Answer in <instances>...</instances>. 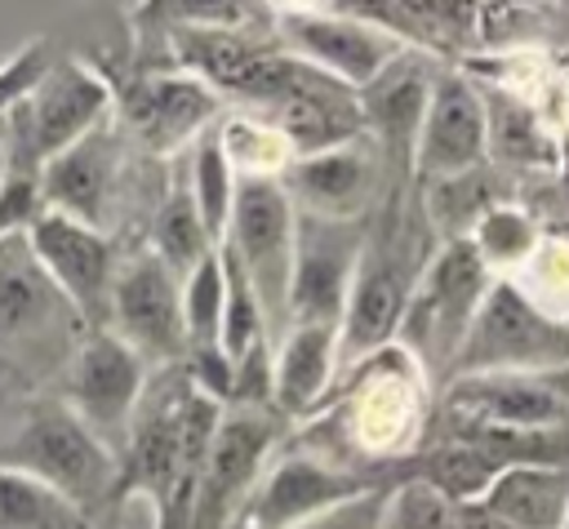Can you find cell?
I'll return each mask as SVG.
<instances>
[{
	"label": "cell",
	"mask_w": 569,
	"mask_h": 529,
	"mask_svg": "<svg viewBox=\"0 0 569 529\" xmlns=\"http://www.w3.org/2000/svg\"><path fill=\"white\" fill-rule=\"evenodd\" d=\"M569 369V320L538 307L529 289L498 276L458 347L449 378L471 373H538L551 378Z\"/></svg>",
	"instance_id": "cell-1"
},
{
	"label": "cell",
	"mask_w": 569,
	"mask_h": 529,
	"mask_svg": "<svg viewBox=\"0 0 569 529\" xmlns=\"http://www.w3.org/2000/svg\"><path fill=\"white\" fill-rule=\"evenodd\" d=\"M0 467L58 489L84 516L102 507L116 485V453L62 400H36L27 409L13 436L0 440Z\"/></svg>",
	"instance_id": "cell-2"
},
{
	"label": "cell",
	"mask_w": 569,
	"mask_h": 529,
	"mask_svg": "<svg viewBox=\"0 0 569 529\" xmlns=\"http://www.w3.org/2000/svg\"><path fill=\"white\" fill-rule=\"evenodd\" d=\"M116 111V84L84 58H53L40 84L9 111L13 116V169L40 173L44 160L107 124Z\"/></svg>",
	"instance_id": "cell-3"
},
{
	"label": "cell",
	"mask_w": 569,
	"mask_h": 529,
	"mask_svg": "<svg viewBox=\"0 0 569 529\" xmlns=\"http://www.w3.org/2000/svg\"><path fill=\"white\" fill-rule=\"evenodd\" d=\"M493 276L480 262V253L471 249V240H449L418 276L396 347H405L413 356V365H440L453 369L458 347L489 293Z\"/></svg>",
	"instance_id": "cell-4"
},
{
	"label": "cell",
	"mask_w": 569,
	"mask_h": 529,
	"mask_svg": "<svg viewBox=\"0 0 569 529\" xmlns=\"http://www.w3.org/2000/svg\"><path fill=\"white\" fill-rule=\"evenodd\" d=\"M293 236H298V209L280 187V178H240L222 244L249 276L271 333L289 329Z\"/></svg>",
	"instance_id": "cell-5"
},
{
	"label": "cell",
	"mask_w": 569,
	"mask_h": 529,
	"mask_svg": "<svg viewBox=\"0 0 569 529\" xmlns=\"http://www.w3.org/2000/svg\"><path fill=\"white\" fill-rule=\"evenodd\" d=\"M276 36L284 40L289 58L356 93L369 89L405 53V44L369 22L356 4H280Z\"/></svg>",
	"instance_id": "cell-6"
},
{
	"label": "cell",
	"mask_w": 569,
	"mask_h": 529,
	"mask_svg": "<svg viewBox=\"0 0 569 529\" xmlns=\"http://www.w3.org/2000/svg\"><path fill=\"white\" fill-rule=\"evenodd\" d=\"M147 391V365L142 356L120 342L111 329H93L76 342L71 360H67V387H62V405L111 449L124 453L133 413L142 405Z\"/></svg>",
	"instance_id": "cell-7"
},
{
	"label": "cell",
	"mask_w": 569,
	"mask_h": 529,
	"mask_svg": "<svg viewBox=\"0 0 569 529\" xmlns=\"http://www.w3.org/2000/svg\"><path fill=\"white\" fill-rule=\"evenodd\" d=\"M169 44L178 58V71L196 76L213 93H236L249 102H280L307 67L289 58L284 49L258 44L249 31H213V27H182L169 22Z\"/></svg>",
	"instance_id": "cell-8"
},
{
	"label": "cell",
	"mask_w": 569,
	"mask_h": 529,
	"mask_svg": "<svg viewBox=\"0 0 569 529\" xmlns=\"http://www.w3.org/2000/svg\"><path fill=\"white\" fill-rule=\"evenodd\" d=\"M76 329L84 325L44 276L27 231H4L0 236V351H9L13 360H36L44 351L71 347Z\"/></svg>",
	"instance_id": "cell-9"
},
{
	"label": "cell",
	"mask_w": 569,
	"mask_h": 529,
	"mask_svg": "<svg viewBox=\"0 0 569 529\" xmlns=\"http://www.w3.org/2000/svg\"><path fill=\"white\" fill-rule=\"evenodd\" d=\"M280 436L276 409H253V405H227L218 436L209 445V458L200 467L196 485V529H227L253 485L262 480L267 453Z\"/></svg>",
	"instance_id": "cell-10"
},
{
	"label": "cell",
	"mask_w": 569,
	"mask_h": 529,
	"mask_svg": "<svg viewBox=\"0 0 569 529\" xmlns=\"http://www.w3.org/2000/svg\"><path fill=\"white\" fill-rule=\"evenodd\" d=\"M107 329L129 342L142 365H173L187 351V329H182V285L178 276L147 249L129 258L116 271L111 285V311Z\"/></svg>",
	"instance_id": "cell-11"
},
{
	"label": "cell",
	"mask_w": 569,
	"mask_h": 529,
	"mask_svg": "<svg viewBox=\"0 0 569 529\" xmlns=\"http://www.w3.org/2000/svg\"><path fill=\"white\" fill-rule=\"evenodd\" d=\"M427 262H409L400 244L382 240V244H365L342 320H338V360L360 365L373 351L391 347L409 307V293L418 285Z\"/></svg>",
	"instance_id": "cell-12"
},
{
	"label": "cell",
	"mask_w": 569,
	"mask_h": 529,
	"mask_svg": "<svg viewBox=\"0 0 569 529\" xmlns=\"http://www.w3.org/2000/svg\"><path fill=\"white\" fill-rule=\"evenodd\" d=\"M27 240L44 267V276L53 280V289L71 302V311L80 316V325L107 329V311H111V285H116V258H111V240L98 227H84L76 218L62 213H40L27 227Z\"/></svg>",
	"instance_id": "cell-13"
},
{
	"label": "cell",
	"mask_w": 569,
	"mask_h": 529,
	"mask_svg": "<svg viewBox=\"0 0 569 529\" xmlns=\"http://www.w3.org/2000/svg\"><path fill=\"white\" fill-rule=\"evenodd\" d=\"M365 240L356 222L298 213L293 236V276H289V329L293 325H333L342 320Z\"/></svg>",
	"instance_id": "cell-14"
},
{
	"label": "cell",
	"mask_w": 569,
	"mask_h": 529,
	"mask_svg": "<svg viewBox=\"0 0 569 529\" xmlns=\"http://www.w3.org/2000/svg\"><path fill=\"white\" fill-rule=\"evenodd\" d=\"M369 489L373 485L347 467L293 453V458H280L276 467L262 471V480L253 485V493L236 511L231 529H293L302 520H316V516L369 493Z\"/></svg>",
	"instance_id": "cell-15"
},
{
	"label": "cell",
	"mask_w": 569,
	"mask_h": 529,
	"mask_svg": "<svg viewBox=\"0 0 569 529\" xmlns=\"http://www.w3.org/2000/svg\"><path fill=\"white\" fill-rule=\"evenodd\" d=\"M489 156V124H485V93L467 76H436L427 116L413 138V169L422 182L458 178L485 169Z\"/></svg>",
	"instance_id": "cell-16"
},
{
	"label": "cell",
	"mask_w": 569,
	"mask_h": 529,
	"mask_svg": "<svg viewBox=\"0 0 569 529\" xmlns=\"http://www.w3.org/2000/svg\"><path fill=\"white\" fill-rule=\"evenodd\" d=\"M445 413L502 431L542 436V431H565L569 400L551 378L538 373H471V378H449Z\"/></svg>",
	"instance_id": "cell-17"
},
{
	"label": "cell",
	"mask_w": 569,
	"mask_h": 529,
	"mask_svg": "<svg viewBox=\"0 0 569 529\" xmlns=\"http://www.w3.org/2000/svg\"><path fill=\"white\" fill-rule=\"evenodd\" d=\"M116 102L124 107V120L156 156L196 142L204 129H213L218 116V93L187 71H147Z\"/></svg>",
	"instance_id": "cell-18"
},
{
	"label": "cell",
	"mask_w": 569,
	"mask_h": 529,
	"mask_svg": "<svg viewBox=\"0 0 569 529\" xmlns=\"http://www.w3.org/2000/svg\"><path fill=\"white\" fill-rule=\"evenodd\" d=\"M271 129L284 138L289 160L320 156V151H333V147H351L365 133L360 93L307 67V76L276 102Z\"/></svg>",
	"instance_id": "cell-19"
},
{
	"label": "cell",
	"mask_w": 569,
	"mask_h": 529,
	"mask_svg": "<svg viewBox=\"0 0 569 529\" xmlns=\"http://www.w3.org/2000/svg\"><path fill=\"white\" fill-rule=\"evenodd\" d=\"M116 160H120L116 129L107 120L93 133H84L80 142H71L67 151H58L53 160L40 164V200H44V209L102 231L107 200H111V178H116Z\"/></svg>",
	"instance_id": "cell-20"
},
{
	"label": "cell",
	"mask_w": 569,
	"mask_h": 529,
	"mask_svg": "<svg viewBox=\"0 0 569 529\" xmlns=\"http://www.w3.org/2000/svg\"><path fill=\"white\" fill-rule=\"evenodd\" d=\"M280 187L289 191L298 213L356 222V213L365 209L369 187H373V160H369L365 142L333 147V151H320V156H298V160L284 164Z\"/></svg>",
	"instance_id": "cell-21"
},
{
	"label": "cell",
	"mask_w": 569,
	"mask_h": 529,
	"mask_svg": "<svg viewBox=\"0 0 569 529\" xmlns=\"http://www.w3.org/2000/svg\"><path fill=\"white\" fill-rule=\"evenodd\" d=\"M338 369L333 325H293L271 347V409L280 418H307L320 409Z\"/></svg>",
	"instance_id": "cell-22"
},
{
	"label": "cell",
	"mask_w": 569,
	"mask_h": 529,
	"mask_svg": "<svg viewBox=\"0 0 569 529\" xmlns=\"http://www.w3.org/2000/svg\"><path fill=\"white\" fill-rule=\"evenodd\" d=\"M480 502L511 529H565L569 471L542 467V462L507 467V471H498V480L489 485V493Z\"/></svg>",
	"instance_id": "cell-23"
},
{
	"label": "cell",
	"mask_w": 569,
	"mask_h": 529,
	"mask_svg": "<svg viewBox=\"0 0 569 529\" xmlns=\"http://www.w3.org/2000/svg\"><path fill=\"white\" fill-rule=\"evenodd\" d=\"M431 76L413 62V58H396L369 89H360V111H365V129H378L382 142L400 147L413 156V138H418V124L427 116V102H431Z\"/></svg>",
	"instance_id": "cell-24"
},
{
	"label": "cell",
	"mask_w": 569,
	"mask_h": 529,
	"mask_svg": "<svg viewBox=\"0 0 569 529\" xmlns=\"http://www.w3.org/2000/svg\"><path fill=\"white\" fill-rule=\"evenodd\" d=\"M218 249V240L204 231V218L191 200V187H173L151 222V253L178 276V285Z\"/></svg>",
	"instance_id": "cell-25"
},
{
	"label": "cell",
	"mask_w": 569,
	"mask_h": 529,
	"mask_svg": "<svg viewBox=\"0 0 569 529\" xmlns=\"http://www.w3.org/2000/svg\"><path fill=\"white\" fill-rule=\"evenodd\" d=\"M498 471H507V467L493 462L489 453L471 449V445H458V440H440L436 449H427V453L413 462V480H427V485L440 489L453 507L480 502V498L489 493V485L498 480Z\"/></svg>",
	"instance_id": "cell-26"
},
{
	"label": "cell",
	"mask_w": 569,
	"mask_h": 529,
	"mask_svg": "<svg viewBox=\"0 0 569 529\" xmlns=\"http://www.w3.org/2000/svg\"><path fill=\"white\" fill-rule=\"evenodd\" d=\"M485 124H489V156L507 164H551L556 147L529 102L511 93H485Z\"/></svg>",
	"instance_id": "cell-27"
},
{
	"label": "cell",
	"mask_w": 569,
	"mask_h": 529,
	"mask_svg": "<svg viewBox=\"0 0 569 529\" xmlns=\"http://www.w3.org/2000/svg\"><path fill=\"white\" fill-rule=\"evenodd\" d=\"M0 529H89V516L58 489L0 467Z\"/></svg>",
	"instance_id": "cell-28"
},
{
	"label": "cell",
	"mask_w": 569,
	"mask_h": 529,
	"mask_svg": "<svg viewBox=\"0 0 569 529\" xmlns=\"http://www.w3.org/2000/svg\"><path fill=\"white\" fill-rule=\"evenodd\" d=\"M236 169L218 142V124L204 129L196 138V156H191V200L204 218V231L222 244V231H227V218H231V200H236Z\"/></svg>",
	"instance_id": "cell-29"
},
{
	"label": "cell",
	"mask_w": 569,
	"mask_h": 529,
	"mask_svg": "<svg viewBox=\"0 0 569 529\" xmlns=\"http://www.w3.org/2000/svg\"><path fill=\"white\" fill-rule=\"evenodd\" d=\"M471 240V249L480 253V262L493 271V267H525L533 253H538V227H533V218L525 213V209H516V204H493L480 222H476V231L467 236Z\"/></svg>",
	"instance_id": "cell-30"
},
{
	"label": "cell",
	"mask_w": 569,
	"mask_h": 529,
	"mask_svg": "<svg viewBox=\"0 0 569 529\" xmlns=\"http://www.w3.org/2000/svg\"><path fill=\"white\" fill-rule=\"evenodd\" d=\"M431 191V222L440 231H449V240H467L476 231V222L498 204L493 191H489V178L485 169H471V173H458V178H440V182H427Z\"/></svg>",
	"instance_id": "cell-31"
},
{
	"label": "cell",
	"mask_w": 569,
	"mask_h": 529,
	"mask_svg": "<svg viewBox=\"0 0 569 529\" xmlns=\"http://www.w3.org/2000/svg\"><path fill=\"white\" fill-rule=\"evenodd\" d=\"M222 293H227V280H222V258L218 249L182 280V329H187V351L196 347H218V333H222Z\"/></svg>",
	"instance_id": "cell-32"
},
{
	"label": "cell",
	"mask_w": 569,
	"mask_h": 529,
	"mask_svg": "<svg viewBox=\"0 0 569 529\" xmlns=\"http://www.w3.org/2000/svg\"><path fill=\"white\" fill-rule=\"evenodd\" d=\"M378 529H458V507L427 480H400L382 493Z\"/></svg>",
	"instance_id": "cell-33"
},
{
	"label": "cell",
	"mask_w": 569,
	"mask_h": 529,
	"mask_svg": "<svg viewBox=\"0 0 569 529\" xmlns=\"http://www.w3.org/2000/svg\"><path fill=\"white\" fill-rule=\"evenodd\" d=\"M373 382H378V387L365 396V409H360V413H373V409L409 413V378H405L396 391H391V382H396L391 373H378ZM351 427H356V422H351ZM405 431H413V427H409V422H400V418H360V436H365V445H373V449H382V445H391V449H396Z\"/></svg>",
	"instance_id": "cell-34"
},
{
	"label": "cell",
	"mask_w": 569,
	"mask_h": 529,
	"mask_svg": "<svg viewBox=\"0 0 569 529\" xmlns=\"http://www.w3.org/2000/svg\"><path fill=\"white\" fill-rule=\"evenodd\" d=\"M49 44L44 40H27L18 53H9L4 62H0V116H9L36 84H40V76L49 71Z\"/></svg>",
	"instance_id": "cell-35"
},
{
	"label": "cell",
	"mask_w": 569,
	"mask_h": 529,
	"mask_svg": "<svg viewBox=\"0 0 569 529\" xmlns=\"http://www.w3.org/2000/svg\"><path fill=\"white\" fill-rule=\"evenodd\" d=\"M378 511H382V489H369V493H360V498H351V502H342L316 520L293 525V529H378Z\"/></svg>",
	"instance_id": "cell-36"
},
{
	"label": "cell",
	"mask_w": 569,
	"mask_h": 529,
	"mask_svg": "<svg viewBox=\"0 0 569 529\" xmlns=\"http://www.w3.org/2000/svg\"><path fill=\"white\" fill-rule=\"evenodd\" d=\"M458 529H511V525H502L485 502H467L458 507Z\"/></svg>",
	"instance_id": "cell-37"
},
{
	"label": "cell",
	"mask_w": 569,
	"mask_h": 529,
	"mask_svg": "<svg viewBox=\"0 0 569 529\" xmlns=\"http://www.w3.org/2000/svg\"><path fill=\"white\" fill-rule=\"evenodd\" d=\"M9 169H13V142H9V133L0 129V187H4V178H9Z\"/></svg>",
	"instance_id": "cell-38"
},
{
	"label": "cell",
	"mask_w": 569,
	"mask_h": 529,
	"mask_svg": "<svg viewBox=\"0 0 569 529\" xmlns=\"http://www.w3.org/2000/svg\"><path fill=\"white\" fill-rule=\"evenodd\" d=\"M89 529H129V525H124V516H120V511H116V516H111V520H102V525H89Z\"/></svg>",
	"instance_id": "cell-39"
},
{
	"label": "cell",
	"mask_w": 569,
	"mask_h": 529,
	"mask_svg": "<svg viewBox=\"0 0 569 529\" xmlns=\"http://www.w3.org/2000/svg\"><path fill=\"white\" fill-rule=\"evenodd\" d=\"M565 529H569V511H565Z\"/></svg>",
	"instance_id": "cell-40"
}]
</instances>
